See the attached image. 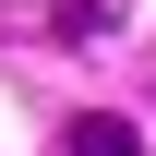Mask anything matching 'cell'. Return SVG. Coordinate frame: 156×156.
Returning <instances> with one entry per match:
<instances>
[{"label": "cell", "instance_id": "7a4b0ae2", "mask_svg": "<svg viewBox=\"0 0 156 156\" xmlns=\"http://www.w3.org/2000/svg\"><path fill=\"white\" fill-rule=\"evenodd\" d=\"M120 12H132V0H60V24H72V36H108Z\"/></svg>", "mask_w": 156, "mask_h": 156}, {"label": "cell", "instance_id": "6da1fadb", "mask_svg": "<svg viewBox=\"0 0 156 156\" xmlns=\"http://www.w3.org/2000/svg\"><path fill=\"white\" fill-rule=\"evenodd\" d=\"M60 156H132V120H108V108L72 120V132H60Z\"/></svg>", "mask_w": 156, "mask_h": 156}]
</instances>
